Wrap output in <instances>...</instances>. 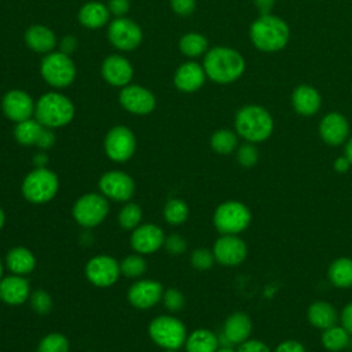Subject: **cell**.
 Masks as SVG:
<instances>
[{
    "mask_svg": "<svg viewBox=\"0 0 352 352\" xmlns=\"http://www.w3.org/2000/svg\"><path fill=\"white\" fill-rule=\"evenodd\" d=\"M180 51L188 58H197L206 52L208 40L199 33H186L179 41Z\"/></svg>",
    "mask_w": 352,
    "mask_h": 352,
    "instance_id": "36",
    "label": "cell"
},
{
    "mask_svg": "<svg viewBox=\"0 0 352 352\" xmlns=\"http://www.w3.org/2000/svg\"><path fill=\"white\" fill-rule=\"evenodd\" d=\"M104 153L113 162H126L136 150V138L133 132L124 125L113 126L104 136Z\"/></svg>",
    "mask_w": 352,
    "mask_h": 352,
    "instance_id": "10",
    "label": "cell"
},
{
    "mask_svg": "<svg viewBox=\"0 0 352 352\" xmlns=\"http://www.w3.org/2000/svg\"><path fill=\"white\" fill-rule=\"evenodd\" d=\"M162 352H179V351H173V349H162Z\"/></svg>",
    "mask_w": 352,
    "mask_h": 352,
    "instance_id": "58",
    "label": "cell"
},
{
    "mask_svg": "<svg viewBox=\"0 0 352 352\" xmlns=\"http://www.w3.org/2000/svg\"><path fill=\"white\" fill-rule=\"evenodd\" d=\"M121 106L136 116L150 114L155 107L154 95L142 85H125L120 92Z\"/></svg>",
    "mask_w": 352,
    "mask_h": 352,
    "instance_id": "18",
    "label": "cell"
},
{
    "mask_svg": "<svg viewBox=\"0 0 352 352\" xmlns=\"http://www.w3.org/2000/svg\"><path fill=\"white\" fill-rule=\"evenodd\" d=\"M77 47V40L73 36H66L60 41V52L69 55L72 54Z\"/></svg>",
    "mask_w": 352,
    "mask_h": 352,
    "instance_id": "51",
    "label": "cell"
},
{
    "mask_svg": "<svg viewBox=\"0 0 352 352\" xmlns=\"http://www.w3.org/2000/svg\"><path fill=\"white\" fill-rule=\"evenodd\" d=\"M206 77L219 84H228L239 78L245 70L242 55L227 47H214L206 52L204 59Z\"/></svg>",
    "mask_w": 352,
    "mask_h": 352,
    "instance_id": "1",
    "label": "cell"
},
{
    "mask_svg": "<svg viewBox=\"0 0 352 352\" xmlns=\"http://www.w3.org/2000/svg\"><path fill=\"white\" fill-rule=\"evenodd\" d=\"M307 319L315 329L323 331L337 324L338 312L330 302L324 300H316L308 307Z\"/></svg>",
    "mask_w": 352,
    "mask_h": 352,
    "instance_id": "25",
    "label": "cell"
},
{
    "mask_svg": "<svg viewBox=\"0 0 352 352\" xmlns=\"http://www.w3.org/2000/svg\"><path fill=\"white\" fill-rule=\"evenodd\" d=\"M294 110L301 116H312L320 107V95L311 85H300L292 96Z\"/></svg>",
    "mask_w": 352,
    "mask_h": 352,
    "instance_id": "27",
    "label": "cell"
},
{
    "mask_svg": "<svg viewBox=\"0 0 352 352\" xmlns=\"http://www.w3.org/2000/svg\"><path fill=\"white\" fill-rule=\"evenodd\" d=\"M29 302L37 315H47L52 308V298L44 289L33 290L29 297Z\"/></svg>",
    "mask_w": 352,
    "mask_h": 352,
    "instance_id": "39",
    "label": "cell"
},
{
    "mask_svg": "<svg viewBox=\"0 0 352 352\" xmlns=\"http://www.w3.org/2000/svg\"><path fill=\"white\" fill-rule=\"evenodd\" d=\"M210 147L214 153L227 155L238 147L236 133L230 129H219L210 136Z\"/></svg>",
    "mask_w": 352,
    "mask_h": 352,
    "instance_id": "34",
    "label": "cell"
},
{
    "mask_svg": "<svg viewBox=\"0 0 352 352\" xmlns=\"http://www.w3.org/2000/svg\"><path fill=\"white\" fill-rule=\"evenodd\" d=\"M99 192L116 202H128L135 194V180L126 172L111 169L104 172L98 182Z\"/></svg>",
    "mask_w": 352,
    "mask_h": 352,
    "instance_id": "11",
    "label": "cell"
},
{
    "mask_svg": "<svg viewBox=\"0 0 352 352\" xmlns=\"http://www.w3.org/2000/svg\"><path fill=\"white\" fill-rule=\"evenodd\" d=\"M40 73L47 84L65 88L76 78V66L72 58L63 52H48L40 65Z\"/></svg>",
    "mask_w": 352,
    "mask_h": 352,
    "instance_id": "9",
    "label": "cell"
},
{
    "mask_svg": "<svg viewBox=\"0 0 352 352\" xmlns=\"http://www.w3.org/2000/svg\"><path fill=\"white\" fill-rule=\"evenodd\" d=\"M236 160L238 164L243 168H252L258 161V150L254 143L246 142L245 144L239 146L236 150Z\"/></svg>",
    "mask_w": 352,
    "mask_h": 352,
    "instance_id": "41",
    "label": "cell"
},
{
    "mask_svg": "<svg viewBox=\"0 0 352 352\" xmlns=\"http://www.w3.org/2000/svg\"><path fill=\"white\" fill-rule=\"evenodd\" d=\"M214 260L226 267H235L245 261L248 246L238 235H220L213 243Z\"/></svg>",
    "mask_w": 352,
    "mask_h": 352,
    "instance_id": "15",
    "label": "cell"
},
{
    "mask_svg": "<svg viewBox=\"0 0 352 352\" xmlns=\"http://www.w3.org/2000/svg\"><path fill=\"white\" fill-rule=\"evenodd\" d=\"M4 276V261L3 258L0 257V279Z\"/></svg>",
    "mask_w": 352,
    "mask_h": 352,
    "instance_id": "57",
    "label": "cell"
},
{
    "mask_svg": "<svg viewBox=\"0 0 352 352\" xmlns=\"http://www.w3.org/2000/svg\"><path fill=\"white\" fill-rule=\"evenodd\" d=\"M132 76V65L121 55H109L102 63V77L113 87L128 85Z\"/></svg>",
    "mask_w": 352,
    "mask_h": 352,
    "instance_id": "21",
    "label": "cell"
},
{
    "mask_svg": "<svg viewBox=\"0 0 352 352\" xmlns=\"http://www.w3.org/2000/svg\"><path fill=\"white\" fill-rule=\"evenodd\" d=\"M73 102L59 92H47L34 106V118L45 128L56 129L67 125L74 118Z\"/></svg>",
    "mask_w": 352,
    "mask_h": 352,
    "instance_id": "2",
    "label": "cell"
},
{
    "mask_svg": "<svg viewBox=\"0 0 352 352\" xmlns=\"http://www.w3.org/2000/svg\"><path fill=\"white\" fill-rule=\"evenodd\" d=\"M34 106L32 96L21 89L8 91L1 99V110L4 116L16 122L25 121L34 116Z\"/></svg>",
    "mask_w": 352,
    "mask_h": 352,
    "instance_id": "19",
    "label": "cell"
},
{
    "mask_svg": "<svg viewBox=\"0 0 352 352\" xmlns=\"http://www.w3.org/2000/svg\"><path fill=\"white\" fill-rule=\"evenodd\" d=\"M164 290V286L155 279H139L129 286L126 298L138 309H150L162 300Z\"/></svg>",
    "mask_w": 352,
    "mask_h": 352,
    "instance_id": "16",
    "label": "cell"
},
{
    "mask_svg": "<svg viewBox=\"0 0 352 352\" xmlns=\"http://www.w3.org/2000/svg\"><path fill=\"white\" fill-rule=\"evenodd\" d=\"M352 166V164L349 162V160L345 155L337 157L333 162V168L337 173H346L349 170V168Z\"/></svg>",
    "mask_w": 352,
    "mask_h": 352,
    "instance_id": "50",
    "label": "cell"
},
{
    "mask_svg": "<svg viewBox=\"0 0 352 352\" xmlns=\"http://www.w3.org/2000/svg\"><path fill=\"white\" fill-rule=\"evenodd\" d=\"M120 270H121V275L131 278V279H138L146 272L147 261L144 260V257L142 254L133 253V254L125 256L121 260Z\"/></svg>",
    "mask_w": 352,
    "mask_h": 352,
    "instance_id": "38",
    "label": "cell"
},
{
    "mask_svg": "<svg viewBox=\"0 0 352 352\" xmlns=\"http://www.w3.org/2000/svg\"><path fill=\"white\" fill-rule=\"evenodd\" d=\"M236 133L249 143L267 140L274 129L271 114L261 106L248 104L238 110L235 116Z\"/></svg>",
    "mask_w": 352,
    "mask_h": 352,
    "instance_id": "3",
    "label": "cell"
},
{
    "mask_svg": "<svg viewBox=\"0 0 352 352\" xmlns=\"http://www.w3.org/2000/svg\"><path fill=\"white\" fill-rule=\"evenodd\" d=\"M250 209L235 199L221 202L213 213V226L220 235H238L250 226Z\"/></svg>",
    "mask_w": 352,
    "mask_h": 352,
    "instance_id": "7",
    "label": "cell"
},
{
    "mask_svg": "<svg viewBox=\"0 0 352 352\" xmlns=\"http://www.w3.org/2000/svg\"><path fill=\"white\" fill-rule=\"evenodd\" d=\"M164 249L170 254H182L187 249V242L182 235L170 234V235L165 236Z\"/></svg>",
    "mask_w": 352,
    "mask_h": 352,
    "instance_id": "43",
    "label": "cell"
},
{
    "mask_svg": "<svg viewBox=\"0 0 352 352\" xmlns=\"http://www.w3.org/2000/svg\"><path fill=\"white\" fill-rule=\"evenodd\" d=\"M110 212L109 199L100 192H87L76 199L72 208L74 221L82 228H95L102 224Z\"/></svg>",
    "mask_w": 352,
    "mask_h": 352,
    "instance_id": "8",
    "label": "cell"
},
{
    "mask_svg": "<svg viewBox=\"0 0 352 352\" xmlns=\"http://www.w3.org/2000/svg\"><path fill=\"white\" fill-rule=\"evenodd\" d=\"M150 340L161 349L179 351L184 346L187 338V329L184 323L173 315L155 316L147 327Z\"/></svg>",
    "mask_w": 352,
    "mask_h": 352,
    "instance_id": "6",
    "label": "cell"
},
{
    "mask_svg": "<svg viewBox=\"0 0 352 352\" xmlns=\"http://www.w3.org/2000/svg\"><path fill=\"white\" fill-rule=\"evenodd\" d=\"M319 135L324 143L330 146H340L348 139L349 124L342 114L329 113L319 124Z\"/></svg>",
    "mask_w": 352,
    "mask_h": 352,
    "instance_id": "22",
    "label": "cell"
},
{
    "mask_svg": "<svg viewBox=\"0 0 352 352\" xmlns=\"http://www.w3.org/2000/svg\"><path fill=\"white\" fill-rule=\"evenodd\" d=\"M85 278L96 287H110L117 283L121 270L120 263L109 254H96L85 264Z\"/></svg>",
    "mask_w": 352,
    "mask_h": 352,
    "instance_id": "12",
    "label": "cell"
},
{
    "mask_svg": "<svg viewBox=\"0 0 352 352\" xmlns=\"http://www.w3.org/2000/svg\"><path fill=\"white\" fill-rule=\"evenodd\" d=\"M254 4L261 12V15H265V14H270L271 8L275 4V0H254Z\"/></svg>",
    "mask_w": 352,
    "mask_h": 352,
    "instance_id": "52",
    "label": "cell"
},
{
    "mask_svg": "<svg viewBox=\"0 0 352 352\" xmlns=\"http://www.w3.org/2000/svg\"><path fill=\"white\" fill-rule=\"evenodd\" d=\"M4 224H6V212H4L3 208L0 206V231H1V228L4 227Z\"/></svg>",
    "mask_w": 352,
    "mask_h": 352,
    "instance_id": "56",
    "label": "cell"
},
{
    "mask_svg": "<svg viewBox=\"0 0 352 352\" xmlns=\"http://www.w3.org/2000/svg\"><path fill=\"white\" fill-rule=\"evenodd\" d=\"M142 219H143L142 208L136 202H131V201L122 205L117 216L120 227L125 231L135 230L139 224H142Z\"/></svg>",
    "mask_w": 352,
    "mask_h": 352,
    "instance_id": "35",
    "label": "cell"
},
{
    "mask_svg": "<svg viewBox=\"0 0 352 352\" xmlns=\"http://www.w3.org/2000/svg\"><path fill=\"white\" fill-rule=\"evenodd\" d=\"M348 160H349V162L352 164V138L346 142V146H345V154H344Z\"/></svg>",
    "mask_w": 352,
    "mask_h": 352,
    "instance_id": "54",
    "label": "cell"
},
{
    "mask_svg": "<svg viewBox=\"0 0 352 352\" xmlns=\"http://www.w3.org/2000/svg\"><path fill=\"white\" fill-rule=\"evenodd\" d=\"M107 8L117 18L124 16L129 10V0H109Z\"/></svg>",
    "mask_w": 352,
    "mask_h": 352,
    "instance_id": "47",
    "label": "cell"
},
{
    "mask_svg": "<svg viewBox=\"0 0 352 352\" xmlns=\"http://www.w3.org/2000/svg\"><path fill=\"white\" fill-rule=\"evenodd\" d=\"M70 342L67 337L62 333L52 331L45 334L37 345L36 352H69Z\"/></svg>",
    "mask_w": 352,
    "mask_h": 352,
    "instance_id": "37",
    "label": "cell"
},
{
    "mask_svg": "<svg viewBox=\"0 0 352 352\" xmlns=\"http://www.w3.org/2000/svg\"><path fill=\"white\" fill-rule=\"evenodd\" d=\"M289 26L275 15L265 14L250 26V40L261 51L272 52L282 50L289 41Z\"/></svg>",
    "mask_w": 352,
    "mask_h": 352,
    "instance_id": "4",
    "label": "cell"
},
{
    "mask_svg": "<svg viewBox=\"0 0 352 352\" xmlns=\"http://www.w3.org/2000/svg\"><path fill=\"white\" fill-rule=\"evenodd\" d=\"M216 352H236V349H234V348L230 346V345H220V346L216 349Z\"/></svg>",
    "mask_w": 352,
    "mask_h": 352,
    "instance_id": "55",
    "label": "cell"
},
{
    "mask_svg": "<svg viewBox=\"0 0 352 352\" xmlns=\"http://www.w3.org/2000/svg\"><path fill=\"white\" fill-rule=\"evenodd\" d=\"M253 330L252 319L246 312L236 311L227 316L223 324V331L219 336L220 345H239L250 338Z\"/></svg>",
    "mask_w": 352,
    "mask_h": 352,
    "instance_id": "17",
    "label": "cell"
},
{
    "mask_svg": "<svg viewBox=\"0 0 352 352\" xmlns=\"http://www.w3.org/2000/svg\"><path fill=\"white\" fill-rule=\"evenodd\" d=\"M47 162H48V157L45 153H37L33 157L34 168H47Z\"/></svg>",
    "mask_w": 352,
    "mask_h": 352,
    "instance_id": "53",
    "label": "cell"
},
{
    "mask_svg": "<svg viewBox=\"0 0 352 352\" xmlns=\"http://www.w3.org/2000/svg\"><path fill=\"white\" fill-rule=\"evenodd\" d=\"M236 352H274L265 342L260 340H246L238 345Z\"/></svg>",
    "mask_w": 352,
    "mask_h": 352,
    "instance_id": "44",
    "label": "cell"
},
{
    "mask_svg": "<svg viewBox=\"0 0 352 352\" xmlns=\"http://www.w3.org/2000/svg\"><path fill=\"white\" fill-rule=\"evenodd\" d=\"M161 301L169 312H179L184 307V296L176 287L165 289Z\"/></svg>",
    "mask_w": 352,
    "mask_h": 352,
    "instance_id": "42",
    "label": "cell"
},
{
    "mask_svg": "<svg viewBox=\"0 0 352 352\" xmlns=\"http://www.w3.org/2000/svg\"><path fill=\"white\" fill-rule=\"evenodd\" d=\"M340 319H341V326L352 336V301L342 308Z\"/></svg>",
    "mask_w": 352,
    "mask_h": 352,
    "instance_id": "49",
    "label": "cell"
},
{
    "mask_svg": "<svg viewBox=\"0 0 352 352\" xmlns=\"http://www.w3.org/2000/svg\"><path fill=\"white\" fill-rule=\"evenodd\" d=\"M170 7L177 15H190L195 8V0H170Z\"/></svg>",
    "mask_w": 352,
    "mask_h": 352,
    "instance_id": "45",
    "label": "cell"
},
{
    "mask_svg": "<svg viewBox=\"0 0 352 352\" xmlns=\"http://www.w3.org/2000/svg\"><path fill=\"white\" fill-rule=\"evenodd\" d=\"M59 191V177L48 168H34L22 180L23 198L34 205L48 204Z\"/></svg>",
    "mask_w": 352,
    "mask_h": 352,
    "instance_id": "5",
    "label": "cell"
},
{
    "mask_svg": "<svg viewBox=\"0 0 352 352\" xmlns=\"http://www.w3.org/2000/svg\"><path fill=\"white\" fill-rule=\"evenodd\" d=\"M165 236L164 230L155 223H143L131 231L129 245L138 254H153L164 248Z\"/></svg>",
    "mask_w": 352,
    "mask_h": 352,
    "instance_id": "13",
    "label": "cell"
},
{
    "mask_svg": "<svg viewBox=\"0 0 352 352\" xmlns=\"http://www.w3.org/2000/svg\"><path fill=\"white\" fill-rule=\"evenodd\" d=\"M43 129L44 126L36 118H29L16 122L14 128V138L22 146H36Z\"/></svg>",
    "mask_w": 352,
    "mask_h": 352,
    "instance_id": "32",
    "label": "cell"
},
{
    "mask_svg": "<svg viewBox=\"0 0 352 352\" xmlns=\"http://www.w3.org/2000/svg\"><path fill=\"white\" fill-rule=\"evenodd\" d=\"M36 264L37 261L34 254L25 246L11 248L4 257V265L7 267L10 274L15 275L26 276L32 274L36 268Z\"/></svg>",
    "mask_w": 352,
    "mask_h": 352,
    "instance_id": "24",
    "label": "cell"
},
{
    "mask_svg": "<svg viewBox=\"0 0 352 352\" xmlns=\"http://www.w3.org/2000/svg\"><path fill=\"white\" fill-rule=\"evenodd\" d=\"M188 205L180 198H170L164 206V219L169 226H182L188 219Z\"/></svg>",
    "mask_w": 352,
    "mask_h": 352,
    "instance_id": "33",
    "label": "cell"
},
{
    "mask_svg": "<svg viewBox=\"0 0 352 352\" xmlns=\"http://www.w3.org/2000/svg\"><path fill=\"white\" fill-rule=\"evenodd\" d=\"M220 346L219 336L209 329H197L187 334L184 349L186 352H216Z\"/></svg>",
    "mask_w": 352,
    "mask_h": 352,
    "instance_id": "29",
    "label": "cell"
},
{
    "mask_svg": "<svg viewBox=\"0 0 352 352\" xmlns=\"http://www.w3.org/2000/svg\"><path fill=\"white\" fill-rule=\"evenodd\" d=\"M107 36L110 43L120 51H132L142 43V29L136 22L125 16L116 18L109 25Z\"/></svg>",
    "mask_w": 352,
    "mask_h": 352,
    "instance_id": "14",
    "label": "cell"
},
{
    "mask_svg": "<svg viewBox=\"0 0 352 352\" xmlns=\"http://www.w3.org/2000/svg\"><path fill=\"white\" fill-rule=\"evenodd\" d=\"M351 334L342 326H333L323 330L320 341L326 351L330 352H341L346 349L351 344Z\"/></svg>",
    "mask_w": 352,
    "mask_h": 352,
    "instance_id": "31",
    "label": "cell"
},
{
    "mask_svg": "<svg viewBox=\"0 0 352 352\" xmlns=\"http://www.w3.org/2000/svg\"><path fill=\"white\" fill-rule=\"evenodd\" d=\"M110 11L100 1H88L78 11V21L88 29H99L109 22Z\"/></svg>",
    "mask_w": 352,
    "mask_h": 352,
    "instance_id": "28",
    "label": "cell"
},
{
    "mask_svg": "<svg viewBox=\"0 0 352 352\" xmlns=\"http://www.w3.org/2000/svg\"><path fill=\"white\" fill-rule=\"evenodd\" d=\"M213 252L206 248H198L190 254V263L197 271H208L214 264Z\"/></svg>",
    "mask_w": 352,
    "mask_h": 352,
    "instance_id": "40",
    "label": "cell"
},
{
    "mask_svg": "<svg viewBox=\"0 0 352 352\" xmlns=\"http://www.w3.org/2000/svg\"><path fill=\"white\" fill-rule=\"evenodd\" d=\"M54 143H55V133L52 132V129L44 126V129H43V132H41L36 146L38 148H41V150H48V148H51L54 146Z\"/></svg>",
    "mask_w": 352,
    "mask_h": 352,
    "instance_id": "48",
    "label": "cell"
},
{
    "mask_svg": "<svg viewBox=\"0 0 352 352\" xmlns=\"http://www.w3.org/2000/svg\"><path fill=\"white\" fill-rule=\"evenodd\" d=\"M274 352H307V349L300 341L285 340L275 346Z\"/></svg>",
    "mask_w": 352,
    "mask_h": 352,
    "instance_id": "46",
    "label": "cell"
},
{
    "mask_svg": "<svg viewBox=\"0 0 352 352\" xmlns=\"http://www.w3.org/2000/svg\"><path fill=\"white\" fill-rule=\"evenodd\" d=\"M327 278L336 287H352V258L338 257L333 260L327 268Z\"/></svg>",
    "mask_w": 352,
    "mask_h": 352,
    "instance_id": "30",
    "label": "cell"
},
{
    "mask_svg": "<svg viewBox=\"0 0 352 352\" xmlns=\"http://www.w3.org/2000/svg\"><path fill=\"white\" fill-rule=\"evenodd\" d=\"M206 73L204 66L197 62H186L180 65L175 73V87L182 92H195L205 82Z\"/></svg>",
    "mask_w": 352,
    "mask_h": 352,
    "instance_id": "23",
    "label": "cell"
},
{
    "mask_svg": "<svg viewBox=\"0 0 352 352\" xmlns=\"http://www.w3.org/2000/svg\"><path fill=\"white\" fill-rule=\"evenodd\" d=\"M32 294L29 280L22 275L10 274L0 279V300L11 307L23 305Z\"/></svg>",
    "mask_w": 352,
    "mask_h": 352,
    "instance_id": "20",
    "label": "cell"
},
{
    "mask_svg": "<svg viewBox=\"0 0 352 352\" xmlns=\"http://www.w3.org/2000/svg\"><path fill=\"white\" fill-rule=\"evenodd\" d=\"M26 45L34 52L48 54L56 45V37L51 29L43 25H34L25 33Z\"/></svg>",
    "mask_w": 352,
    "mask_h": 352,
    "instance_id": "26",
    "label": "cell"
}]
</instances>
